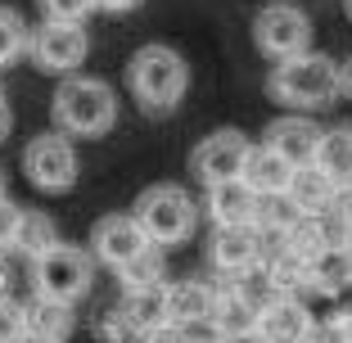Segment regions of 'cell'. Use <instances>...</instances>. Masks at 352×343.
Instances as JSON below:
<instances>
[{
	"label": "cell",
	"mask_w": 352,
	"mask_h": 343,
	"mask_svg": "<svg viewBox=\"0 0 352 343\" xmlns=\"http://www.w3.org/2000/svg\"><path fill=\"white\" fill-rule=\"evenodd\" d=\"M126 91L145 118H167L190 91V63L181 59V50L149 41L126 59Z\"/></svg>",
	"instance_id": "6da1fadb"
},
{
	"label": "cell",
	"mask_w": 352,
	"mask_h": 343,
	"mask_svg": "<svg viewBox=\"0 0 352 343\" xmlns=\"http://www.w3.org/2000/svg\"><path fill=\"white\" fill-rule=\"evenodd\" d=\"M50 118L68 140H100L118 126V95L104 77H63L50 100Z\"/></svg>",
	"instance_id": "7a4b0ae2"
},
{
	"label": "cell",
	"mask_w": 352,
	"mask_h": 343,
	"mask_svg": "<svg viewBox=\"0 0 352 343\" xmlns=\"http://www.w3.org/2000/svg\"><path fill=\"white\" fill-rule=\"evenodd\" d=\"M343 91V68L330 54H298V59H285L267 73V95L285 109H325L334 104V95Z\"/></svg>",
	"instance_id": "3957f363"
},
{
	"label": "cell",
	"mask_w": 352,
	"mask_h": 343,
	"mask_svg": "<svg viewBox=\"0 0 352 343\" xmlns=\"http://www.w3.org/2000/svg\"><path fill=\"white\" fill-rule=\"evenodd\" d=\"M131 217L140 221V230L149 235V244L167 249V244H186L195 235V221H199V208L190 199L186 186H172V181H158V186L140 190L131 203Z\"/></svg>",
	"instance_id": "277c9868"
},
{
	"label": "cell",
	"mask_w": 352,
	"mask_h": 343,
	"mask_svg": "<svg viewBox=\"0 0 352 343\" xmlns=\"http://www.w3.org/2000/svg\"><path fill=\"white\" fill-rule=\"evenodd\" d=\"M91 285H95V253L82 249V244H54L41 262H32V289H36V298L77 307L91 294Z\"/></svg>",
	"instance_id": "5b68a950"
},
{
	"label": "cell",
	"mask_w": 352,
	"mask_h": 343,
	"mask_svg": "<svg viewBox=\"0 0 352 343\" xmlns=\"http://www.w3.org/2000/svg\"><path fill=\"white\" fill-rule=\"evenodd\" d=\"M253 154V140L235 126H221V131L204 135L195 149H190V177L204 190H217L226 181H244V163Z\"/></svg>",
	"instance_id": "8992f818"
},
{
	"label": "cell",
	"mask_w": 352,
	"mask_h": 343,
	"mask_svg": "<svg viewBox=\"0 0 352 343\" xmlns=\"http://www.w3.org/2000/svg\"><path fill=\"white\" fill-rule=\"evenodd\" d=\"M253 45H258L271 63L298 59V54L311 50V19L298 5L276 0V5L258 10V19H253Z\"/></svg>",
	"instance_id": "52a82bcc"
},
{
	"label": "cell",
	"mask_w": 352,
	"mask_h": 343,
	"mask_svg": "<svg viewBox=\"0 0 352 343\" xmlns=\"http://www.w3.org/2000/svg\"><path fill=\"white\" fill-rule=\"evenodd\" d=\"M23 172L36 190L45 195H68L77 186V149L63 131H41L32 135L23 149Z\"/></svg>",
	"instance_id": "ba28073f"
},
{
	"label": "cell",
	"mask_w": 352,
	"mask_h": 343,
	"mask_svg": "<svg viewBox=\"0 0 352 343\" xmlns=\"http://www.w3.org/2000/svg\"><path fill=\"white\" fill-rule=\"evenodd\" d=\"M28 54H32V63H36L41 73L77 77V68H82L86 54H91V41H86V27H77V23H50V19H41V27H32Z\"/></svg>",
	"instance_id": "9c48e42d"
},
{
	"label": "cell",
	"mask_w": 352,
	"mask_h": 343,
	"mask_svg": "<svg viewBox=\"0 0 352 343\" xmlns=\"http://www.w3.org/2000/svg\"><path fill=\"white\" fill-rule=\"evenodd\" d=\"M149 249V235L140 230V221L131 217V212H109V217H100L91 226V253L95 262H104V267L122 271L131 258H140V253Z\"/></svg>",
	"instance_id": "30bf717a"
},
{
	"label": "cell",
	"mask_w": 352,
	"mask_h": 343,
	"mask_svg": "<svg viewBox=\"0 0 352 343\" xmlns=\"http://www.w3.org/2000/svg\"><path fill=\"white\" fill-rule=\"evenodd\" d=\"M208 258L217 267V276H244V271L262 267V235L258 226H217L212 230V244H208Z\"/></svg>",
	"instance_id": "8fae6325"
},
{
	"label": "cell",
	"mask_w": 352,
	"mask_h": 343,
	"mask_svg": "<svg viewBox=\"0 0 352 343\" xmlns=\"http://www.w3.org/2000/svg\"><path fill=\"white\" fill-rule=\"evenodd\" d=\"M321 140H325V131L311 122V118L289 113V118H276V122L267 126V140H262V145H271L280 158H289L294 167H311L316 154H321Z\"/></svg>",
	"instance_id": "7c38bea8"
},
{
	"label": "cell",
	"mask_w": 352,
	"mask_h": 343,
	"mask_svg": "<svg viewBox=\"0 0 352 343\" xmlns=\"http://www.w3.org/2000/svg\"><path fill=\"white\" fill-rule=\"evenodd\" d=\"M294 172H298V167H294L289 158H280L271 145H253L249 163H244V186H249L258 199L289 195V186H294Z\"/></svg>",
	"instance_id": "4fadbf2b"
},
{
	"label": "cell",
	"mask_w": 352,
	"mask_h": 343,
	"mask_svg": "<svg viewBox=\"0 0 352 343\" xmlns=\"http://www.w3.org/2000/svg\"><path fill=\"white\" fill-rule=\"evenodd\" d=\"M258 203L262 199L244 181H226V186L208 190V217H212V226H253L258 221Z\"/></svg>",
	"instance_id": "5bb4252c"
},
{
	"label": "cell",
	"mask_w": 352,
	"mask_h": 343,
	"mask_svg": "<svg viewBox=\"0 0 352 343\" xmlns=\"http://www.w3.org/2000/svg\"><path fill=\"white\" fill-rule=\"evenodd\" d=\"M217 312V285L208 280H176L167 285V316L176 325H195V321H212Z\"/></svg>",
	"instance_id": "9a60e30c"
},
{
	"label": "cell",
	"mask_w": 352,
	"mask_h": 343,
	"mask_svg": "<svg viewBox=\"0 0 352 343\" xmlns=\"http://www.w3.org/2000/svg\"><path fill=\"white\" fill-rule=\"evenodd\" d=\"M311 325H316V316L307 312L302 298H280V302H271L267 312H262L258 330L267 334V343H302Z\"/></svg>",
	"instance_id": "2e32d148"
},
{
	"label": "cell",
	"mask_w": 352,
	"mask_h": 343,
	"mask_svg": "<svg viewBox=\"0 0 352 343\" xmlns=\"http://www.w3.org/2000/svg\"><path fill=\"white\" fill-rule=\"evenodd\" d=\"M289 199L302 208V217H325V212H334V203H339V186L311 163V167H298V172H294Z\"/></svg>",
	"instance_id": "e0dca14e"
},
{
	"label": "cell",
	"mask_w": 352,
	"mask_h": 343,
	"mask_svg": "<svg viewBox=\"0 0 352 343\" xmlns=\"http://www.w3.org/2000/svg\"><path fill=\"white\" fill-rule=\"evenodd\" d=\"M118 307H122V316L131 321L135 339H145V334H154L158 325L172 321V316H167V285H154V289H126Z\"/></svg>",
	"instance_id": "ac0fdd59"
},
{
	"label": "cell",
	"mask_w": 352,
	"mask_h": 343,
	"mask_svg": "<svg viewBox=\"0 0 352 343\" xmlns=\"http://www.w3.org/2000/svg\"><path fill=\"white\" fill-rule=\"evenodd\" d=\"M311 271V294H343L352 289V249L348 244H330L307 262Z\"/></svg>",
	"instance_id": "d6986e66"
},
{
	"label": "cell",
	"mask_w": 352,
	"mask_h": 343,
	"mask_svg": "<svg viewBox=\"0 0 352 343\" xmlns=\"http://www.w3.org/2000/svg\"><path fill=\"white\" fill-rule=\"evenodd\" d=\"M23 316H28V334H36V339H54L63 343L68 334H73V307L68 302H50V298H32L28 307H23Z\"/></svg>",
	"instance_id": "ffe728a7"
},
{
	"label": "cell",
	"mask_w": 352,
	"mask_h": 343,
	"mask_svg": "<svg viewBox=\"0 0 352 343\" xmlns=\"http://www.w3.org/2000/svg\"><path fill=\"white\" fill-rule=\"evenodd\" d=\"M54 244H63L59 230H54V221L45 217V212H36V208H23L19 235H14V253H23L28 262H41Z\"/></svg>",
	"instance_id": "44dd1931"
},
{
	"label": "cell",
	"mask_w": 352,
	"mask_h": 343,
	"mask_svg": "<svg viewBox=\"0 0 352 343\" xmlns=\"http://www.w3.org/2000/svg\"><path fill=\"white\" fill-rule=\"evenodd\" d=\"M316 167H321L339 190L352 186V126H334V131H325L321 154H316Z\"/></svg>",
	"instance_id": "7402d4cb"
},
{
	"label": "cell",
	"mask_w": 352,
	"mask_h": 343,
	"mask_svg": "<svg viewBox=\"0 0 352 343\" xmlns=\"http://www.w3.org/2000/svg\"><path fill=\"white\" fill-rule=\"evenodd\" d=\"M212 321H217V330L230 339V334H249V330H258L262 312H258V307H249V302L239 298L230 285H217V312H212Z\"/></svg>",
	"instance_id": "603a6c76"
},
{
	"label": "cell",
	"mask_w": 352,
	"mask_h": 343,
	"mask_svg": "<svg viewBox=\"0 0 352 343\" xmlns=\"http://www.w3.org/2000/svg\"><path fill=\"white\" fill-rule=\"evenodd\" d=\"M163 276H167V258H163V249H158V244H149L140 258H131L122 271H118L122 294L126 289H154V285H163Z\"/></svg>",
	"instance_id": "cb8c5ba5"
},
{
	"label": "cell",
	"mask_w": 352,
	"mask_h": 343,
	"mask_svg": "<svg viewBox=\"0 0 352 343\" xmlns=\"http://www.w3.org/2000/svg\"><path fill=\"white\" fill-rule=\"evenodd\" d=\"M28 45H32V27H28V19H23L14 5H0V68L19 63L23 54H28Z\"/></svg>",
	"instance_id": "d4e9b609"
},
{
	"label": "cell",
	"mask_w": 352,
	"mask_h": 343,
	"mask_svg": "<svg viewBox=\"0 0 352 343\" xmlns=\"http://www.w3.org/2000/svg\"><path fill=\"white\" fill-rule=\"evenodd\" d=\"M298 221H302V208L289 195H271V199L258 203V221H253V226L258 230H276V235H289Z\"/></svg>",
	"instance_id": "484cf974"
},
{
	"label": "cell",
	"mask_w": 352,
	"mask_h": 343,
	"mask_svg": "<svg viewBox=\"0 0 352 343\" xmlns=\"http://www.w3.org/2000/svg\"><path fill=\"white\" fill-rule=\"evenodd\" d=\"M36 5H41V19H50V23H77V27L95 14V0H36Z\"/></svg>",
	"instance_id": "4316f807"
},
{
	"label": "cell",
	"mask_w": 352,
	"mask_h": 343,
	"mask_svg": "<svg viewBox=\"0 0 352 343\" xmlns=\"http://www.w3.org/2000/svg\"><path fill=\"white\" fill-rule=\"evenodd\" d=\"M95 339L100 343H131L135 339V330L122 316V307H104V312L95 316Z\"/></svg>",
	"instance_id": "83f0119b"
},
{
	"label": "cell",
	"mask_w": 352,
	"mask_h": 343,
	"mask_svg": "<svg viewBox=\"0 0 352 343\" xmlns=\"http://www.w3.org/2000/svg\"><path fill=\"white\" fill-rule=\"evenodd\" d=\"M28 334V316L14 298H0V343H23Z\"/></svg>",
	"instance_id": "f1b7e54d"
},
{
	"label": "cell",
	"mask_w": 352,
	"mask_h": 343,
	"mask_svg": "<svg viewBox=\"0 0 352 343\" xmlns=\"http://www.w3.org/2000/svg\"><path fill=\"white\" fill-rule=\"evenodd\" d=\"M19 221H23V208L14 203L10 195L0 199V253L14 249V235H19Z\"/></svg>",
	"instance_id": "f546056e"
},
{
	"label": "cell",
	"mask_w": 352,
	"mask_h": 343,
	"mask_svg": "<svg viewBox=\"0 0 352 343\" xmlns=\"http://www.w3.org/2000/svg\"><path fill=\"white\" fill-rule=\"evenodd\" d=\"M302 343H348V334H343V325H339V316L334 321H316L307 330V339Z\"/></svg>",
	"instance_id": "4dcf8cb0"
},
{
	"label": "cell",
	"mask_w": 352,
	"mask_h": 343,
	"mask_svg": "<svg viewBox=\"0 0 352 343\" xmlns=\"http://www.w3.org/2000/svg\"><path fill=\"white\" fill-rule=\"evenodd\" d=\"M140 343H186V330H181L176 321H167V325H158L154 334H145Z\"/></svg>",
	"instance_id": "1f68e13d"
},
{
	"label": "cell",
	"mask_w": 352,
	"mask_h": 343,
	"mask_svg": "<svg viewBox=\"0 0 352 343\" xmlns=\"http://www.w3.org/2000/svg\"><path fill=\"white\" fill-rule=\"evenodd\" d=\"M334 217L343 221V230L352 235V186L348 190H339V203H334Z\"/></svg>",
	"instance_id": "d6a6232c"
},
{
	"label": "cell",
	"mask_w": 352,
	"mask_h": 343,
	"mask_svg": "<svg viewBox=\"0 0 352 343\" xmlns=\"http://www.w3.org/2000/svg\"><path fill=\"white\" fill-rule=\"evenodd\" d=\"M145 0H95V10L100 14H131V10H140Z\"/></svg>",
	"instance_id": "836d02e7"
},
{
	"label": "cell",
	"mask_w": 352,
	"mask_h": 343,
	"mask_svg": "<svg viewBox=\"0 0 352 343\" xmlns=\"http://www.w3.org/2000/svg\"><path fill=\"white\" fill-rule=\"evenodd\" d=\"M10 126H14V113H10V104H5V100H0V140H5V135H10Z\"/></svg>",
	"instance_id": "e575fe53"
},
{
	"label": "cell",
	"mask_w": 352,
	"mask_h": 343,
	"mask_svg": "<svg viewBox=\"0 0 352 343\" xmlns=\"http://www.w3.org/2000/svg\"><path fill=\"white\" fill-rule=\"evenodd\" d=\"M226 343H267V334H262V330H249V334H230Z\"/></svg>",
	"instance_id": "d590c367"
},
{
	"label": "cell",
	"mask_w": 352,
	"mask_h": 343,
	"mask_svg": "<svg viewBox=\"0 0 352 343\" xmlns=\"http://www.w3.org/2000/svg\"><path fill=\"white\" fill-rule=\"evenodd\" d=\"M339 325H343V334H348V343H352V312H339Z\"/></svg>",
	"instance_id": "8d00e7d4"
},
{
	"label": "cell",
	"mask_w": 352,
	"mask_h": 343,
	"mask_svg": "<svg viewBox=\"0 0 352 343\" xmlns=\"http://www.w3.org/2000/svg\"><path fill=\"white\" fill-rule=\"evenodd\" d=\"M0 298H10V271L0 267Z\"/></svg>",
	"instance_id": "74e56055"
},
{
	"label": "cell",
	"mask_w": 352,
	"mask_h": 343,
	"mask_svg": "<svg viewBox=\"0 0 352 343\" xmlns=\"http://www.w3.org/2000/svg\"><path fill=\"white\" fill-rule=\"evenodd\" d=\"M343 86L352 91V59H348V68H343Z\"/></svg>",
	"instance_id": "f35d334b"
},
{
	"label": "cell",
	"mask_w": 352,
	"mask_h": 343,
	"mask_svg": "<svg viewBox=\"0 0 352 343\" xmlns=\"http://www.w3.org/2000/svg\"><path fill=\"white\" fill-rule=\"evenodd\" d=\"M23 343H54V339H36V334H23Z\"/></svg>",
	"instance_id": "ab89813d"
},
{
	"label": "cell",
	"mask_w": 352,
	"mask_h": 343,
	"mask_svg": "<svg viewBox=\"0 0 352 343\" xmlns=\"http://www.w3.org/2000/svg\"><path fill=\"white\" fill-rule=\"evenodd\" d=\"M0 199H5V181H0Z\"/></svg>",
	"instance_id": "60d3db41"
},
{
	"label": "cell",
	"mask_w": 352,
	"mask_h": 343,
	"mask_svg": "<svg viewBox=\"0 0 352 343\" xmlns=\"http://www.w3.org/2000/svg\"><path fill=\"white\" fill-rule=\"evenodd\" d=\"M348 19H352V0H348Z\"/></svg>",
	"instance_id": "b9f144b4"
},
{
	"label": "cell",
	"mask_w": 352,
	"mask_h": 343,
	"mask_svg": "<svg viewBox=\"0 0 352 343\" xmlns=\"http://www.w3.org/2000/svg\"><path fill=\"white\" fill-rule=\"evenodd\" d=\"M0 100H5V91H0Z\"/></svg>",
	"instance_id": "7bdbcfd3"
},
{
	"label": "cell",
	"mask_w": 352,
	"mask_h": 343,
	"mask_svg": "<svg viewBox=\"0 0 352 343\" xmlns=\"http://www.w3.org/2000/svg\"><path fill=\"white\" fill-rule=\"evenodd\" d=\"M348 249H352V239H348Z\"/></svg>",
	"instance_id": "ee69618b"
}]
</instances>
